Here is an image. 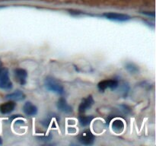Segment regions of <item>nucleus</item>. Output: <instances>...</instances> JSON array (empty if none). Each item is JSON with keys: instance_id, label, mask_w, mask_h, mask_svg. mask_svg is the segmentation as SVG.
I'll use <instances>...</instances> for the list:
<instances>
[{"instance_id": "obj_9", "label": "nucleus", "mask_w": 156, "mask_h": 146, "mask_svg": "<svg viewBox=\"0 0 156 146\" xmlns=\"http://www.w3.org/2000/svg\"><path fill=\"white\" fill-rule=\"evenodd\" d=\"M16 107V103L14 100H9V101L3 103L0 105V113L2 114H9L15 110Z\"/></svg>"}, {"instance_id": "obj_7", "label": "nucleus", "mask_w": 156, "mask_h": 146, "mask_svg": "<svg viewBox=\"0 0 156 146\" xmlns=\"http://www.w3.org/2000/svg\"><path fill=\"white\" fill-rule=\"evenodd\" d=\"M94 103V99L92 96L89 95L87 97L84 98L79 106V112L80 113H84L86 112L88 109L91 107V106Z\"/></svg>"}, {"instance_id": "obj_19", "label": "nucleus", "mask_w": 156, "mask_h": 146, "mask_svg": "<svg viewBox=\"0 0 156 146\" xmlns=\"http://www.w3.org/2000/svg\"><path fill=\"white\" fill-rule=\"evenodd\" d=\"M4 1H12V0H0V2H4Z\"/></svg>"}, {"instance_id": "obj_12", "label": "nucleus", "mask_w": 156, "mask_h": 146, "mask_svg": "<svg viewBox=\"0 0 156 146\" xmlns=\"http://www.w3.org/2000/svg\"><path fill=\"white\" fill-rule=\"evenodd\" d=\"M125 124L123 120L120 119L114 120L112 122V129L115 131L116 132H121L124 129Z\"/></svg>"}, {"instance_id": "obj_14", "label": "nucleus", "mask_w": 156, "mask_h": 146, "mask_svg": "<svg viewBox=\"0 0 156 146\" xmlns=\"http://www.w3.org/2000/svg\"><path fill=\"white\" fill-rule=\"evenodd\" d=\"M125 68L129 71L130 74H137L140 71V68L137 65L133 62H127L125 65Z\"/></svg>"}, {"instance_id": "obj_11", "label": "nucleus", "mask_w": 156, "mask_h": 146, "mask_svg": "<svg viewBox=\"0 0 156 146\" xmlns=\"http://www.w3.org/2000/svg\"><path fill=\"white\" fill-rule=\"evenodd\" d=\"M5 98L10 100H16V101H21L25 99V94L20 90H17L14 92L10 93L5 96Z\"/></svg>"}, {"instance_id": "obj_17", "label": "nucleus", "mask_w": 156, "mask_h": 146, "mask_svg": "<svg viewBox=\"0 0 156 146\" xmlns=\"http://www.w3.org/2000/svg\"><path fill=\"white\" fill-rule=\"evenodd\" d=\"M2 69H3V68H2V66L1 62H0V73H1V71H2Z\"/></svg>"}, {"instance_id": "obj_6", "label": "nucleus", "mask_w": 156, "mask_h": 146, "mask_svg": "<svg viewBox=\"0 0 156 146\" xmlns=\"http://www.w3.org/2000/svg\"><path fill=\"white\" fill-rule=\"evenodd\" d=\"M14 76L15 78V80L20 85H25L27 78V72L25 69H24V68H15L14 70Z\"/></svg>"}, {"instance_id": "obj_8", "label": "nucleus", "mask_w": 156, "mask_h": 146, "mask_svg": "<svg viewBox=\"0 0 156 146\" xmlns=\"http://www.w3.org/2000/svg\"><path fill=\"white\" fill-rule=\"evenodd\" d=\"M57 106L58 109L61 112L64 113H71L73 112V106H70L68 103H67L66 100L64 97H60L59 100L57 101Z\"/></svg>"}, {"instance_id": "obj_5", "label": "nucleus", "mask_w": 156, "mask_h": 146, "mask_svg": "<svg viewBox=\"0 0 156 146\" xmlns=\"http://www.w3.org/2000/svg\"><path fill=\"white\" fill-rule=\"evenodd\" d=\"M119 82L116 79H110V80H104L101 81L98 85V88L100 91H105V90L110 88L111 90H115L118 88Z\"/></svg>"}, {"instance_id": "obj_16", "label": "nucleus", "mask_w": 156, "mask_h": 146, "mask_svg": "<svg viewBox=\"0 0 156 146\" xmlns=\"http://www.w3.org/2000/svg\"><path fill=\"white\" fill-rule=\"evenodd\" d=\"M143 14H144V15H148V16L149 17H152V18H155V12H142Z\"/></svg>"}, {"instance_id": "obj_13", "label": "nucleus", "mask_w": 156, "mask_h": 146, "mask_svg": "<svg viewBox=\"0 0 156 146\" xmlns=\"http://www.w3.org/2000/svg\"><path fill=\"white\" fill-rule=\"evenodd\" d=\"M59 119L56 116V115H54V114H51V115H49L48 116L46 117L44 120L42 121V124L44 125L45 127H47V126H50L52 123H54L55 121H59Z\"/></svg>"}, {"instance_id": "obj_4", "label": "nucleus", "mask_w": 156, "mask_h": 146, "mask_svg": "<svg viewBox=\"0 0 156 146\" xmlns=\"http://www.w3.org/2000/svg\"><path fill=\"white\" fill-rule=\"evenodd\" d=\"M95 137L90 130H85L79 135L78 140L79 143L83 145H91L94 144Z\"/></svg>"}, {"instance_id": "obj_1", "label": "nucleus", "mask_w": 156, "mask_h": 146, "mask_svg": "<svg viewBox=\"0 0 156 146\" xmlns=\"http://www.w3.org/2000/svg\"><path fill=\"white\" fill-rule=\"evenodd\" d=\"M44 85H45L46 88L51 92L56 93L59 95H62L65 93V90L62 84L51 76L46 78L44 81Z\"/></svg>"}, {"instance_id": "obj_18", "label": "nucleus", "mask_w": 156, "mask_h": 146, "mask_svg": "<svg viewBox=\"0 0 156 146\" xmlns=\"http://www.w3.org/2000/svg\"><path fill=\"white\" fill-rule=\"evenodd\" d=\"M1 144H2V139L1 136H0V145H1Z\"/></svg>"}, {"instance_id": "obj_2", "label": "nucleus", "mask_w": 156, "mask_h": 146, "mask_svg": "<svg viewBox=\"0 0 156 146\" xmlns=\"http://www.w3.org/2000/svg\"><path fill=\"white\" fill-rule=\"evenodd\" d=\"M0 88L3 90H10L12 88V82L9 79V70L3 68L0 73Z\"/></svg>"}, {"instance_id": "obj_15", "label": "nucleus", "mask_w": 156, "mask_h": 146, "mask_svg": "<svg viewBox=\"0 0 156 146\" xmlns=\"http://www.w3.org/2000/svg\"><path fill=\"white\" fill-rule=\"evenodd\" d=\"M94 117L92 116H80L79 117V123L82 126H87L91 123Z\"/></svg>"}, {"instance_id": "obj_10", "label": "nucleus", "mask_w": 156, "mask_h": 146, "mask_svg": "<svg viewBox=\"0 0 156 146\" xmlns=\"http://www.w3.org/2000/svg\"><path fill=\"white\" fill-rule=\"evenodd\" d=\"M23 112L24 114L29 116H33L37 113V107L35 105H34L31 102H26L24 105H23Z\"/></svg>"}, {"instance_id": "obj_3", "label": "nucleus", "mask_w": 156, "mask_h": 146, "mask_svg": "<svg viewBox=\"0 0 156 146\" xmlns=\"http://www.w3.org/2000/svg\"><path fill=\"white\" fill-rule=\"evenodd\" d=\"M103 16L105 18L111 21H119V22H124L131 19V17L126 14L116 13V12H105L103 14Z\"/></svg>"}]
</instances>
